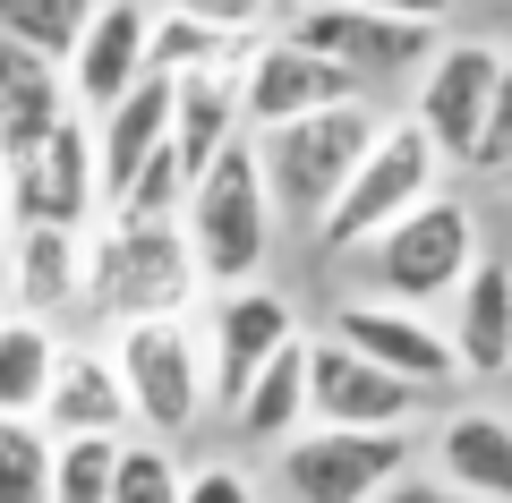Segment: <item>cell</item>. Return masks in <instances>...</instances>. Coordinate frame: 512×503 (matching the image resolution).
<instances>
[{
    "label": "cell",
    "mask_w": 512,
    "mask_h": 503,
    "mask_svg": "<svg viewBox=\"0 0 512 503\" xmlns=\"http://www.w3.org/2000/svg\"><path fill=\"white\" fill-rule=\"evenodd\" d=\"M214 299L197 248H188L180 222H128L103 214L86 231V324H154V316H197Z\"/></svg>",
    "instance_id": "6da1fadb"
},
{
    "label": "cell",
    "mask_w": 512,
    "mask_h": 503,
    "mask_svg": "<svg viewBox=\"0 0 512 503\" xmlns=\"http://www.w3.org/2000/svg\"><path fill=\"white\" fill-rule=\"evenodd\" d=\"M444 188V154H436V137H427L419 120H384L376 128V145H367L359 154V171H350L342 180V197L325 205V222H316V256H325V265H350V256H367L376 248L384 231H393V222L410 214V205H427Z\"/></svg>",
    "instance_id": "7a4b0ae2"
},
{
    "label": "cell",
    "mask_w": 512,
    "mask_h": 503,
    "mask_svg": "<svg viewBox=\"0 0 512 503\" xmlns=\"http://www.w3.org/2000/svg\"><path fill=\"white\" fill-rule=\"evenodd\" d=\"M180 231H188L214 290H239L265 273V256H274V197H265V171H256V137L222 145V162H205L188 180Z\"/></svg>",
    "instance_id": "3957f363"
},
{
    "label": "cell",
    "mask_w": 512,
    "mask_h": 503,
    "mask_svg": "<svg viewBox=\"0 0 512 503\" xmlns=\"http://www.w3.org/2000/svg\"><path fill=\"white\" fill-rule=\"evenodd\" d=\"M111 367H120V384H128L137 435H154V444H180V435H197L205 410H214V359H205L197 316L120 324V333H111Z\"/></svg>",
    "instance_id": "277c9868"
},
{
    "label": "cell",
    "mask_w": 512,
    "mask_h": 503,
    "mask_svg": "<svg viewBox=\"0 0 512 503\" xmlns=\"http://www.w3.org/2000/svg\"><path fill=\"white\" fill-rule=\"evenodd\" d=\"M376 128H384L376 103H342V111H308V120L256 128V171H265L274 214H291L299 231H316L325 205L342 197V180L359 171V154L376 145Z\"/></svg>",
    "instance_id": "5b68a950"
},
{
    "label": "cell",
    "mask_w": 512,
    "mask_h": 503,
    "mask_svg": "<svg viewBox=\"0 0 512 503\" xmlns=\"http://www.w3.org/2000/svg\"><path fill=\"white\" fill-rule=\"evenodd\" d=\"M478 256H487L478 248V205L453 197V188H436L427 205H410V214L367 248V282H376V299H402V307H427V316H436V307L470 282Z\"/></svg>",
    "instance_id": "8992f818"
},
{
    "label": "cell",
    "mask_w": 512,
    "mask_h": 503,
    "mask_svg": "<svg viewBox=\"0 0 512 503\" xmlns=\"http://www.w3.org/2000/svg\"><path fill=\"white\" fill-rule=\"evenodd\" d=\"M419 469V435H367V427H299L274 444V478L291 503H376L393 478Z\"/></svg>",
    "instance_id": "52a82bcc"
},
{
    "label": "cell",
    "mask_w": 512,
    "mask_h": 503,
    "mask_svg": "<svg viewBox=\"0 0 512 503\" xmlns=\"http://www.w3.org/2000/svg\"><path fill=\"white\" fill-rule=\"evenodd\" d=\"M0 205H9V231L18 222H60V231H94L103 222V171H94V120L69 111L43 145L0 162Z\"/></svg>",
    "instance_id": "ba28073f"
},
{
    "label": "cell",
    "mask_w": 512,
    "mask_h": 503,
    "mask_svg": "<svg viewBox=\"0 0 512 503\" xmlns=\"http://www.w3.org/2000/svg\"><path fill=\"white\" fill-rule=\"evenodd\" d=\"M325 333L342 350H359V359H376L384 376L419 384L427 401L453 393L461 384V359H453V333H444L427 307H402V299H376V290H350V299H333Z\"/></svg>",
    "instance_id": "9c48e42d"
},
{
    "label": "cell",
    "mask_w": 512,
    "mask_h": 503,
    "mask_svg": "<svg viewBox=\"0 0 512 503\" xmlns=\"http://www.w3.org/2000/svg\"><path fill=\"white\" fill-rule=\"evenodd\" d=\"M291 35L316 43L325 60H342L367 94L393 86V77H419L427 60H436V43H444L436 26L376 18V9H359V0H299V9H291Z\"/></svg>",
    "instance_id": "30bf717a"
},
{
    "label": "cell",
    "mask_w": 512,
    "mask_h": 503,
    "mask_svg": "<svg viewBox=\"0 0 512 503\" xmlns=\"http://www.w3.org/2000/svg\"><path fill=\"white\" fill-rule=\"evenodd\" d=\"M342 103H367V86L325 60L316 43H299L291 26L248 43V77H239V111H248V137L256 128H282V120H308V111H342Z\"/></svg>",
    "instance_id": "8fae6325"
},
{
    "label": "cell",
    "mask_w": 512,
    "mask_h": 503,
    "mask_svg": "<svg viewBox=\"0 0 512 503\" xmlns=\"http://www.w3.org/2000/svg\"><path fill=\"white\" fill-rule=\"evenodd\" d=\"M504 60H512V43H495V35H453V43H436V60H427L419 77H410V120L436 137L444 162H470L478 120H487V103H495Z\"/></svg>",
    "instance_id": "7c38bea8"
},
{
    "label": "cell",
    "mask_w": 512,
    "mask_h": 503,
    "mask_svg": "<svg viewBox=\"0 0 512 503\" xmlns=\"http://www.w3.org/2000/svg\"><path fill=\"white\" fill-rule=\"evenodd\" d=\"M427 393L402 376H384L376 359L342 350L333 333L308 342V427H367V435H419Z\"/></svg>",
    "instance_id": "4fadbf2b"
},
{
    "label": "cell",
    "mask_w": 512,
    "mask_h": 503,
    "mask_svg": "<svg viewBox=\"0 0 512 503\" xmlns=\"http://www.w3.org/2000/svg\"><path fill=\"white\" fill-rule=\"evenodd\" d=\"M197 333H205V359H214V401L231 410L256 384V367L274 359L282 342H299L308 324H299V307L282 299L274 282H239V290H214V299H205Z\"/></svg>",
    "instance_id": "5bb4252c"
},
{
    "label": "cell",
    "mask_w": 512,
    "mask_h": 503,
    "mask_svg": "<svg viewBox=\"0 0 512 503\" xmlns=\"http://www.w3.org/2000/svg\"><path fill=\"white\" fill-rule=\"evenodd\" d=\"M0 299L18 316L69 324L86 307V231H60V222H18L9 248H0Z\"/></svg>",
    "instance_id": "9a60e30c"
},
{
    "label": "cell",
    "mask_w": 512,
    "mask_h": 503,
    "mask_svg": "<svg viewBox=\"0 0 512 503\" xmlns=\"http://www.w3.org/2000/svg\"><path fill=\"white\" fill-rule=\"evenodd\" d=\"M146 35H154V9L146 0H94V18H86V35H77V52H69V103L86 111H111L137 77H154L146 69Z\"/></svg>",
    "instance_id": "2e32d148"
},
{
    "label": "cell",
    "mask_w": 512,
    "mask_h": 503,
    "mask_svg": "<svg viewBox=\"0 0 512 503\" xmlns=\"http://www.w3.org/2000/svg\"><path fill=\"white\" fill-rule=\"evenodd\" d=\"M43 427H52V444H69V435H111V444H128V435H137V410H128V384H120V367H111V342H69L60 350Z\"/></svg>",
    "instance_id": "e0dca14e"
},
{
    "label": "cell",
    "mask_w": 512,
    "mask_h": 503,
    "mask_svg": "<svg viewBox=\"0 0 512 503\" xmlns=\"http://www.w3.org/2000/svg\"><path fill=\"white\" fill-rule=\"evenodd\" d=\"M427 461H436V478L453 486V495H470V503H512V418L487 410V401H461V410L436 418Z\"/></svg>",
    "instance_id": "ac0fdd59"
},
{
    "label": "cell",
    "mask_w": 512,
    "mask_h": 503,
    "mask_svg": "<svg viewBox=\"0 0 512 503\" xmlns=\"http://www.w3.org/2000/svg\"><path fill=\"white\" fill-rule=\"evenodd\" d=\"M453 359H461V384H495L512 376V256H478L470 282L453 290Z\"/></svg>",
    "instance_id": "d6986e66"
},
{
    "label": "cell",
    "mask_w": 512,
    "mask_h": 503,
    "mask_svg": "<svg viewBox=\"0 0 512 503\" xmlns=\"http://www.w3.org/2000/svg\"><path fill=\"white\" fill-rule=\"evenodd\" d=\"M171 145V77H137L111 111H94V171H103V214L137 188L154 154Z\"/></svg>",
    "instance_id": "ffe728a7"
},
{
    "label": "cell",
    "mask_w": 512,
    "mask_h": 503,
    "mask_svg": "<svg viewBox=\"0 0 512 503\" xmlns=\"http://www.w3.org/2000/svg\"><path fill=\"white\" fill-rule=\"evenodd\" d=\"M239 77H248V52L214 60V69L171 77V145H180L188 180H197L205 162H222V145L248 137V111H239Z\"/></svg>",
    "instance_id": "44dd1931"
},
{
    "label": "cell",
    "mask_w": 512,
    "mask_h": 503,
    "mask_svg": "<svg viewBox=\"0 0 512 503\" xmlns=\"http://www.w3.org/2000/svg\"><path fill=\"white\" fill-rule=\"evenodd\" d=\"M69 69L43 52H18V43H0V162L43 145L60 120H69Z\"/></svg>",
    "instance_id": "7402d4cb"
},
{
    "label": "cell",
    "mask_w": 512,
    "mask_h": 503,
    "mask_svg": "<svg viewBox=\"0 0 512 503\" xmlns=\"http://www.w3.org/2000/svg\"><path fill=\"white\" fill-rule=\"evenodd\" d=\"M308 342H316V333L282 342L274 359L256 367V384L231 401V427H239V444H291V435L308 427Z\"/></svg>",
    "instance_id": "603a6c76"
},
{
    "label": "cell",
    "mask_w": 512,
    "mask_h": 503,
    "mask_svg": "<svg viewBox=\"0 0 512 503\" xmlns=\"http://www.w3.org/2000/svg\"><path fill=\"white\" fill-rule=\"evenodd\" d=\"M60 350H69V333L43 316H0V418H43V401H52V376H60Z\"/></svg>",
    "instance_id": "cb8c5ba5"
},
{
    "label": "cell",
    "mask_w": 512,
    "mask_h": 503,
    "mask_svg": "<svg viewBox=\"0 0 512 503\" xmlns=\"http://www.w3.org/2000/svg\"><path fill=\"white\" fill-rule=\"evenodd\" d=\"M231 52H248V35H222V26H205V18H188V9H154V35H146V69L154 77H188V69H214V60H231Z\"/></svg>",
    "instance_id": "d4e9b609"
},
{
    "label": "cell",
    "mask_w": 512,
    "mask_h": 503,
    "mask_svg": "<svg viewBox=\"0 0 512 503\" xmlns=\"http://www.w3.org/2000/svg\"><path fill=\"white\" fill-rule=\"evenodd\" d=\"M86 18H94V0H0V43L43 52V60H60V69H69Z\"/></svg>",
    "instance_id": "484cf974"
},
{
    "label": "cell",
    "mask_w": 512,
    "mask_h": 503,
    "mask_svg": "<svg viewBox=\"0 0 512 503\" xmlns=\"http://www.w3.org/2000/svg\"><path fill=\"white\" fill-rule=\"evenodd\" d=\"M52 452L43 418H0V503H52Z\"/></svg>",
    "instance_id": "4316f807"
},
{
    "label": "cell",
    "mask_w": 512,
    "mask_h": 503,
    "mask_svg": "<svg viewBox=\"0 0 512 503\" xmlns=\"http://www.w3.org/2000/svg\"><path fill=\"white\" fill-rule=\"evenodd\" d=\"M111 503H188V461L154 435H128L120 444V478H111Z\"/></svg>",
    "instance_id": "83f0119b"
},
{
    "label": "cell",
    "mask_w": 512,
    "mask_h": 503,
    "mask_svg": "<svg viewBox=\"0 0 512 503\" xmlns=\"http://www.w3.org/2000/svg\"><path fill=\"white\" fill-rule=\"evenodd\" d=\"M111 478H120V444L111 435H69L52 452V503H111Z\"/></svg>",
    "instance_id": "f1b7e54d"
},
{
    "label": "cell",
    "mask_w": 512,
    "mask_h": 503,
    "mask_svg": "<svg viewBox=\"0 0 512 503\" xmlns=\"http://www.w3.org/2000/svg\"><path fill=\"white\" fill-rule=\"evenodd\" d=\"M461 171H512V60H504V77H495V103H487V120H478V145H470Z\"/></svg>",
    "instance_id": "f546056e"
},
{
    "label": "cell",
    "mask_w": 512,
    "mask_h": 503,
    "mask_svg": "<svg viewBox=\"0 0 512 503\" xmlns=\"http://www.w3.org/2000/svg\"><path fill=\"white\" fill-rule=\"evenodd\" d=\"M171 9H188V18H205V26H222V35H274V18H282V0H171Z\"/></svg>",
    "instance_id": "4dcf8cb0"
},
{
    "label": "cell",
    "mask_w": 512,
    "mask_h": 503,
    "mask_svg": "<svg viewBox=\"0 0 512 503\" xmlns=\"http://www.w3.org/2000/svg\"><path fill=\"white\" fill-rule=\"evenodd\" d=\"M188 503H265V495H256V478L239 461H197L188 469Z\"/></svg>",
    "instance_id": "1f68e13d"
},
{
    "label": "cell",
    "mask_w": 512,
    "mask_h": 503,
    "mask_svg": "<svg viewBox=\"0 0 512 503\" xmlns=\"http://www.w3.org/2000/svg\"><path fill=\"white\" fill-rule=\"evenodd\" d=\"M359 9H376V18H410V26H436V35H444L461 0H359Z\"/></svg>",
    "instance_id": "d6a6232c"
},
{
    "label": "cell",
    "mask_w": 512,
    "mask_h": 503,
    "mask_svg": "<svg viewBox=\"0 0 512 503\" xmlns=\"http://www.w3.org/2000/svg\"><path fill=\"white\" fill-rule=\"evenodd\" d=\"M376 503H470V495H453V486H444L436 469H410V478H393Z\"/></svg>",
    "instance_id": "836d02e7"
},
{
    "label": "cell",
    "mask_w": 512,
    "mask_h": 503,
    "mask_svg": "<svg viewBox=\"0 0 512 503\" xmlns=\"http://www.w3.org/2000/svg\"><path fill=\"white\" fill-rule=\"evenodd\" d=\"M0 248H9V205H0Z\"/></svg>",
    "instance_id": "e575fe53"
},
{
    "label": "cell",
    "mask_w": 512,
    "mask_h": 503,
    "mask_svg": "<svg viewBox=\"0 0 512 503\" xmlns=\"http://www.w3.org/2000/svg\"><path fill=\"white\" fill-rule=\"evenodd\" d=\"M0 316H9V299H0Z\"/></svg>",
    "instance_id": "d590c367"
},
{
    "label": "cell",
    "mask_w": 512,
    "mask_h": 503,
    "mask_svg": "<svg viewBox=\"0 0 512 503\" xmlns=\"http://www.w3.org/2000/svg\"><path fill=\"white\" fill-rule=\"evenodd\" d=\"M291 9H299V0H291Z\"/></svg>",
    "instance_id": "8d00e7d4"
}]
</instances>
